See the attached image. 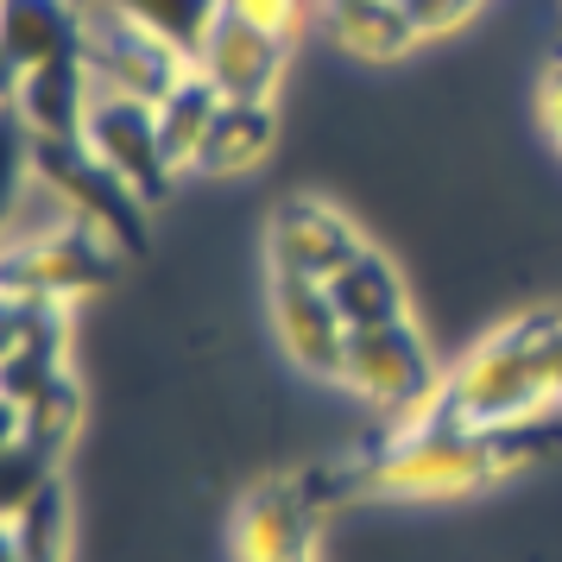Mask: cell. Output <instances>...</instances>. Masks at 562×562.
Wrapping results in <instances>:
<instances>
[{"instance_id":"obj_2","label":"cell","mask_w":562,"mask_h":562,"mask_svg":"<svg viewBox=\"0 0 562 562\" xmlns=\"http://www.w3.org/2000/svg\"><path fill=\"white\" fill-rule=\"evenodd\" d=\"M506 442L512 436L468 430V424H449L442 411H430V417L392 430V442H385L380 456H373V468H367V486L385 493V499H411V506L468 499V493H481V486L512 461Z\"/></svg>"},{"instance_id":"obj_8","label":"cell","mask_w":562,"mask_h":562,"mask_svg":"<svg viewBox=\"0 0 562 562\" xmlns=\"http://www.w3.org/2000/svg\"><path fill=\"white\" fill-rule=\"evenodd\" d=\"M190 70H196L222 102H279L284 70H291V45L272 38V32L247 26V20H234V13H222V20L209 26V38L196 45Z\"/></svg>"},{"instance_id":"obj_3","label":"cell","mask_w":562,"mask_h":562,"mask_svg":"<svg viewBox=\"0 0 562 562\" xmlns=\"http://www.w3.org/2000/svg\"><path fill=\"white\" fill-rule=\"evenodd\" d=\"M341 392H355L360 405L385 411L398 424H417L442 405V360L430 355V341L417 323H380V329H355L348 335V360H341Z\"/></svg>"},{"instance_id":"obj_7","label":"cell","mask_w":562,"mask_h":562,"mask_svg":"<svg viewBox=\"0 0 562 562\" xmlns=\"http://www.w3.org/2000/svg\"><path fill=\"white\" fill-rule=\"evenodd\" d=\"M82 146L102 158L121 183H133L146 203H158L178 171L165 158V139H158V114L153 102H127V95H95L89 102V121H82Z\"/></svg>"},{"instance_id":"obj_11","label":"cell","mask_w":562,"mask_h":562,"mask_svg":"<svg viewBox=\"0 0 562 562\" xmlns=\"http://www.w3.org/2000/svg\"><path fill=\"white\" fill-rule=\"evenodd\" d=\"M7 95H13V127H26L32 139H82L95 82L82 70V57H70V64H45V70H26V77H7Z\"/></svg>"},{"instance_id":"obj_18","label":"cell","mask_w":562,"mask_h":562,"mask_svg":"<svg viewBox=\"0 0 562 562\" xmlns=\"http://www.w3.org/2000/svg\"><path fill=\"white\" fill-rule=\"evenodd\" d=\"M228 13L259 32H272V38H284V45H297V32L310 20V0H228Z\"/></svg>"},{"instance_id":"obj_19","label":"cell","mask_w":562,"mask_h":562,"mask_svg":"<svg viewBox=\"0 0 562 562\" xmlns=\"http://www.w3.org/2000/svg\"><path fill=\"white\" fill-rule=\"evenodd\" d=\"M486 0H405L411 26H417V38L430 45V38H449V32H461L474 13H481Z\"/></svg>"},{"instance_id":"obj_16","label":"cell","mask_w":562,"mask_h":562,"mask_svg":"<svg viewBox=\"0 0 562 562\" xmlns=\"http://www.w3.org/2000/svg\"><path fill=\"white\" fill-rule=\"evenodd\" d=\"M153 114H158V139H165L171 171H178V178H196V158H203L209 133H215V121H222V95L190 70V77H183Z\"/></svg>"},{"instance_id":"obj_12","label":"cell","mask_w":562,"mask_h":562,"mask_svg":"<svg viewBox=\"0 0 562 562\" xmlns=\"http://www.w3.org/2000/svg\"><path fill=\"white\" fill-rule=\"evenodd\" d=\"M0 45H7V77L82 57V0H7Z\"/></svg>"},{"instance_id":"obj_5","label":"cell","mask_w":562,"mask_h":562,"mask_svg":"<svg viewBox=\"0 0 562 562\" xmlns=\"http://www.w3.org/2000/svg\"><path fill=\"white\" fill-rule=\"evenodd\" d=\"M360 247H367L360 228L335 203H323V196H284L272 209V222H266V266L279 279L329 284Z\"/></svg>"},{"instance_id":"obj_21","label":"cell","mask_w":562,"mask_h":562,"mask_svg":"<svg viewBox=\"0 0 562 562\" xmlns=\"http://www.w3.org/2000/svg\"><path fill=\"white\" fill-rule=\"evenodd\" d=\"M550 373H557V411H562V310L550 316Z\"/></svg>"},{"instance_id":"obj_13","label":"cell","mask_w":562,"mask_h":562,"mask_svg":"<svg viewBox=\"0 0 562 562\" xmlns=\"http://www.w3.org/2000/svg\"><path fill=\"white\" fill-rule=\"evenodd\" d=\"M323 26H329L335 52L360 57V64H392L424 45L405 0H323Z\"/></svg>"},{"instance_id":"obj_6","label":"cell","mask_w":562,"mask_h":562,"mask_svg":"<svg viewBox=\"0 0 562 562\" xmlns=\"http://www.w3.org/2000/svg\"><path fill=\"white\" fill-rule=\"evenodd\" d=\"M114 240L89 222H70V228L45 234V240H26V247H7V291L13 297H57V304H77L95 284L108 279L114 266Z\"/></svg>"},{"instance_id":"obj_10","label":"cell","mask_w":562,"mask_h":562,"mask_svg":"<svg viewBox=\"0 0 562 562\" xmlns=\"http://www.w3.org/2000/svg\"><path fill=\"white\" fill-rule=\"evenodd\" d=\"M272 329H279V348L304 373L316 380H341V360H348V316L335 310L329 284L310 279H279L272 272Z\"/></svg>"},{"instance_id":"obj_4","label":"cell","mask_w":562,"mask_h":562,"mask_svg":"<svg viewBox=\"0 0 562 562\" xmlns=\"http://www.w3.org/2000/svg\"><path fill=\"white\" fill-rule=\"evenodd\" d=\"M82 70L95 82V95H127V102L158 108L190 77V57L171 38H158L153 26H139L127 7L82 0Z\"/></svg>"},{"instance_id":"obj_17","label":"cell","mask_w":562,"mask_h":562,"mask_svg":"<svg viewBox=\"0 0 562 562\" xmlns=\"http://www.w3.org/2000/svg\"><path fill=\"white\" fill-rule=\"evenodd\" d=\"M114 7H127L139 26H153L158 38H171L183 57H196L209 26L228 13V0H114Z\"/></svg>"},{"instance_id":"obj_15","label":"cell","mask_w":562,"mask_h":562,"mask_svg":"<svg viewBox=\"0 0 562 562\" xmlns=\"http://www.w3.org/2000/svg\"><path fill=\"white\" fill-rule=\"evenodd\" d=\"M272 139H279L272 102H222V121H215L203 158H196V178H240V171H254L259 158L272 153Z\"/></svg>"},{"instance_id":"obj_1","label":"cell","mask_w":562,"mask_h":562,"mask_svg":"<svg viewBox=\"0 0 562 562\" xmlns=\"http://www.w3.org/2000/svg\"><path fill=\"white\" fill-rule=\"evenodd\" d=\"M550 316L557 310H531L506 329L474 341L468 355L449 367L442 385V417L468 424L486 436H518L525 424L557 411V373H550Z\"/></svg>"},{"instance_id":"obj_14","label":"cell","mask_w":562,"mask_h":562,"mask_svg":"<svg viewBox=\"0 0 562 562\" xmlns=\"http://www.w3.org/2000/svg\"><path fill=\"white\" fill-rule=\"evenodd\" d=\"M329 297H335V310L348 316V329H380V323H405L411 316L405 279H398V266H392L380 247H360V254L329 279Z\"/></svg>"},{"instance_id":"obj_22","label":"cell","mask_w":562,"mask_h":562,"mask_svg":"<svg viewBox=\"0 0 562 562\" xmlns=\"http://www.w3.org/2000/svg\"><path fill=\"white\" fill-rule=\"evenodd\" d=\"M557 20H562V0H557Z\"/></svg>"},{"instance_id":"obj_9","label":"cell","mask_w":562,"mask_h":562,"mask_svg":"<svg viewBox=\"0 0 562 562\" xmlns=\"http://www.w3.org/2000/svg\"><path fill=\"white\" fill-rule=\"evenodd\" d=\"M316 499L304 481H266L234 512V562H316Z\"/></svg>"},{"instance_id":"obj_20","label":"cell","mask_w":562,"mask_h":562,"mask_svg":"<svg viewBox=\"0 0 562 562\" xmlns=\"http://www.w3.org/2000/svg\"><path fill=\"white\" fill-rule=\"evenodd\" d=\"M537 102H543V133L557 139V153H562V64H550V70H543Z\"/></svg>"}]
</instances>
